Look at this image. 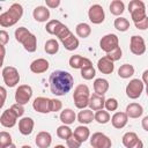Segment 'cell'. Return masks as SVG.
<instances>
[{"mask_svg": "<svg viewBox=\"0 0 148 148\" xmlns=\"http://www.w3.org/2000/svg\"><path fill=\"white\" fill-rule=\"evenodd\" d=\"M10 109L13 110V112H14L17 117H22V116H23V113H24V108H23V105L17 104V103L13 104V105L10 106Z\"/></svg>", "mask_w": 148, "mask_h": 148, "instance_id": "f6af8a7d", "label": "cell"}, {"mask_svg": "<svg viewBox=\"0 0 148 148\" xmlns=\"http://www.w3.org/2000/svg\"><path fill=\"white\" fill-rule=\"evenodd\" d=\"M134 74V67L130 64H124L118 69V75L121 79H128Z\"/></svg>", "mask_w": 148, "mask_h": 148, "instance_id": "1f68e13d", "label": "cell"}, {"mask_svg": "<svg viewBox=\"0 0 148 148\" xmlns=\"http://www.w3.org/2000/svg\"><path fill=\"white\" fill-rule=\"evenodd\" d=\"M61 25V22L59 20H51L46 23L45 30L50 34V35H56V31L58 30V28Z\"/></svg>", "mask_w": 148, "mask_h": 148, "instance_id": "74e56055", "label": "cell"}, {"mask_svg": "<svg viewBox=\"0 0 148 148\" xmlns=\"http://www.w3.org/2000/svg\"><path fill=\"white\" fill-rule=\"evenodd\" d=\"M21 148H31V147H30V146H28V145H24V146H22Z\"/></svg>", "mask_w": 148, "mask_h": 148, "instance_id": "9f6ffc18", "label": "cell"}, {"mask_svg": "<svg viewBox=\"0 0 148 148\" xmlns=\"http://www.w3.org/2000/svg\"><path fill=\"white\" fill-rule=\"evenodd\" d=\"M22 45H23V47H24L25 51H28V52H35L36 49H37V38H36V36L34 34H30L24 39V42L22 43Z\"/></svg>", "mask_w": 148, "mask_h": 148, "instance_id": "f1b7e54d", "label": "cell"}, {"mask_svg": "<svg viewBox=\"0 0 148 148\" xmlns=\"http://www.w3.org/2000/svg\"><path fill=\"white\" fill-rule=\"evenodd\" d=\"M5 148H16V146H15L14 143H12V145H9V146H7V147H5Z\"/></svg>", "mask_w": 148, "mask_h": 148, "instance_id": "db71d44e", "label": "cell"}, {"mask_svg": "<svg viewBox=\"0 0 148 148\" xmlns=\"http://www.w3.org/2000/svg\"><path fill=\"white\" fill-rule=\"evenodd\" d=\"M22 15H23V7L20 3L15 2L9 7V9L7 12H5L0 15V25L2 28L12 27L18 22V20L22 17Z\"/></svg>", "mask_w": 148, "mask_h": 148, "instance_id": "7a4b0ae2", "label": "cell"}, {"mask_svg": "<svg viewBox=\"0 0 148 148\" xmlns=\"http://www.w3.org/2000/svg\"><path fill=\"white\" fill-rule=\"evenodd\" d=\"M131 148H143V142H142V141L139 139V141H138V142H136L134 146H132Z\"/></svg>", "mask_w": 148, "mask_h": 148, "instance_id": "f5cc1de1", "label": "cell"}, {"mask_svg": "<svg viewBox=\"0 0 148 148\" xmlns=\"http://www.w3.org/2000/svg\"><path fill=\"white\" fill-rule=\"evenodd\" d=\"M128 121V117L126 114V112H116L112 117H111V123H112V126L114 128H123L126 126Z\"/></svg>", "mask_w": 148, "mask_h": 148, "instance_id": "44dd1931", "label": "cell"}, {"mask_svg": "<svg viewBox=\"0 0 148 148\" xmlns=\"http://www.w3.org/2000/svg\"><path fill=\"white\" fill-rule=\"evenodd\" d=\"M73 134L76 136V139H77L79 141L84 142V141H87V140L89 139V136H90V131H89V128H88L87 126L81 125V126H77V127L74 130V133H73Z\"/></svg>", "mask_w": 148, "mask_h": 148, "instance_id": "4316f807", "label": "cell"}, {"mask_svg": "<svg viewBox=\"0 0 148 148\" xmlns=\"http://www.w3.org/2000/svg\"><path fill=\"white\" fill-rule=\"evenodd\" d=\"M44 50H45V52H46L47 54H56V53L59 51V43H58L56 39L51 38V39H49V40L45 43Z\"/></svg>", "mask_w": 148, "mask_h": 148, "instance_id": "d6a6232c", "label": "cell"}, {"mask_svg": "<svg viewBox=\"0 0 148 148\" xmlns=\"http://www.w3.org/2000/svg\"><path fill=\"white\" fill-rule=\"evenodd\" d=\"M114 28L118 30V31H126L128 28H130V22L127 18L125 17H118L114 20V23H113Z\"/></svg>", "mask_w": 148, "mask_h": 148, "instance_id": "836d02e7", "label": "cell"}, {"mask_svg": "<svg viewBox=\"0 0 148 148\" xmlns=\"http://www.w3.org/2000/svg\"><path fill=\"white\" fill-rule=\"evenodd\" d=\"M142 82L146 83V86H148V69H146L142 74Z\"/></svg>", "mask_w": 148, "mask_h": 148, "instance_id": "816d5d0a", "label": "cell"}, {"mask_svg": "<svg viewBox=\"0 0 148 148\" xmlns=\"http://www.w3.org/2000/svg\"><path fill=\"white\" fill-rule=\"evenodd\" d=\"M118 46H119V39L114 34H108L103 36L99 40V47L106 53H110Z\"/></svg>", "mask_w": 148, "mask_h": 148, "instance_id": "ba28073f", "label": "cell"}, {"mask_svg": "<svg viewBox=\"0 0 148 148\" xmlns=\"http://www.w3.org/2000/svg\"><path fill=\"white\" fill-rule=\"evenodd\" d=\"M18 117L13 112V110L9 108L7 110H5L0 117V123L3 127H7V128H10L13 126H15L16 124V119Z\"/></svg>", "mask_w": 148, "mask_h": 148, "instance_id": "5bb4252c", "label": "cell"}, {"mask_svg": "<svg viewBox=\"0 0 148 148\" xmlns=\"http://www.w3.org/2000/svg\"><path fill=\"white\" fill-rule=\"evenodd\" d=\"M75 31H76V35H77L79 37H81V38H87V37H89V35L91 34V28H90V25H89L88 23L82 22V23H79V24L76 25Z\"/></svg>", "mask_w": 148, "mask_h": 148, "instance_id": "4dcf8cb0", "label": "cell"}, {"mask_svg": "<svg viewBox=\"0 0 148 148\" xmlns=\"http://www.w3.org/2000/svg\"><path fill=\"white\" fill-rule=\"evenodd\" d=\"M49 83L52 94L56 96H64L73 88L74 79L66 71H54L50 75Z\"/></svg>", "mask_w": 148, "mask_h": 148, "instance_id": "6da1fadb", "label": "cell"}, {"mask_svg": "<svg viewBox=\"0 0 148 148\" xmlns=\"http://www.w3.org/2000/svg\"><path fill=\"white\" fill-rule=\"evenodd\" d=\"M72 134H73V132L68 127V125H61L57 128V135L62 140H67Z\"/></svg>", "mask_w": 148, "mask_h": 148, "instance_id": "d590c367", "label": "cell"}, {"mask_svg": "<svg viewBox=\"0 0 148 148\" xmlns=\"http://www.w3.org/2000/svg\"><path fill=\"white\" fill-rule=\"evenodd\" d=\"M124 10H125V5L121 0H113L110 3V12L112 15L119 16L124 13Z\"/></svg>", "mask_w": 148, "mask_h": 148, "instance_id": "f546056e", "label": "cell"}, {"mask_svg": "<svg viewBox=\"0 0 148 148\" xmlns=\"http://www.w3.org/2000/svg\"><path fill=\"white\" fill-rule=\"evenodd\" d=\"M94 90H95V94L104 96V94L109 90V82H108V80L102 79V77L96 79L94 81Z\"/></svg>", "mask_w": 148, "mask_h": 148, "instance_id": "cb8c5ba5", "label": "cell"}, {"mask_svg": "<svg viewBox=\"0 0 148 148\" xmlns=\"http://www.w3.org/2000/svg\"><path fill=\"white\" fill-rule=\"evenodd\" d=\"M61 108H62L61 101L56 99V98L51 99V112H58V111L61 110Z\"/></svg>", "mask_w": 148, "mask_h": 148, "instance_id": "ee69618b", "label": "cell"}, {"mask_svg": "<svg viewBox=\"0 0 148 148\" xmlns=\"http://www.w3.org/2000/svg\"><path fill=\"white\" fill-rule=\"evenodd\" d=\"M2 79H3V82L7 87L12 88V87H15L18 82H20V74H18V71L13 67V66H6L2 68Z\"/></svg>", "mask_w": 148, "mask_h": 148, "instance_id": "8992f818", "label": "cell"}, {"mask_svg": "<svg viewBox=\"0 0 148 148\" xmlns=\"http://www.w3.org/2000/svg\"><path fill=\"white\" fill-rule=\"evenodd\" d=\"M35 142H36L38 148H49L51 146V142H52V136L49 132L42 131L36 135Z\"/></svg>", "mask_w": 148, "mask_h": 148, "instance_id": "d6986e66", "label": "cell"}, {"mask_svg": "<svg viewBox=\"0 0 148 148\" xmlns=\"http://www.w3.org/2000/svg\"><path fill=\"white\" fill-rule=\"evenodd\" d=\"M141 125H142V128H143L146 132H148V116L143 117V119L141 120Z\"/></svg>", "mask_w": 148, "mask_h": 148, "instance_id": "681fc988", "label": "cell"}, {"mask_svg": "<svg viewBox=\"0 0 148 148\" xmlns=\"http://www.w3.org/2000/svg\"><path fill=\"white\" fill-rule=\"evenodd\" d=\"M56 36L59 38V40L62 43L64 47L68 51H74L79 47V39L72 34V31L61 23V25L56 31Z\"/></svg>", "mask_w": 148, "mask_h": 148, "instance_id": "3957f363", "label": "cell"}, {"mask_svg": "<svg viewBox=\"0 0 148 148\" xmlns=\"http://www.w3.org/2000/svg\"><path fill=\"white\" fill-rule=\"evenodd\" d=\"M96 75V71L92 66H89V67H86L83 69H81V76L84 79V80H91L94 79Z\"/></svg>", "mask_w": 148, "mask_h": 148, "instance_id": "f35d334b", "label": "cell"}, {"mask_svg": "<svg viewBox=\"0 0 148 148\" xmlns=\"http://www.w3.org/2000/svg\"><path fill=\"white\" fill-rule=\"evenodd\" d=\"M121 54H123V52H121V49L118 46L117 49H114L113 51H111L110 53H106V57L111 60V61H117V60H119L120 58H121Z\"/></svg>", "mask_w": 148, "mask_h": 148, "instance_id": "b9f144b4", "label": "cell"}, {"mask_svg": "<svg viewBox=\"0 0 148 148\" xmlns=\"http://www.w3.org/2000/svg\"><path fill=\"white\" fill-rule=\"evenodd\" d=\"M76 114L72 109H65L60 113V120L64 123V125H71L75 121Z\"/></svg>", "mask_w": 148, "mask_h": 148, "instance_id": "484cf974", "label": "cell"}, {"mask_svg": "<svg viewBox=\"0 0 148 148\" xmlns=\"http://www.w3.org/2000/svg\"><path fill=\"white\" fill-rule=\"evenodd\" d=\"M9 145H12V136H10V134L8 132L2 131L0 133V147L5 148V147H7Z\"/></svg>", "mask_w": 148, "mask_h": 148, "instance_id": "ab89813d", "label": "cell"}, {"mask_svg": "<svg viewBox=\"0 0 148 148\" xmlns=\"http://www.w3.org/2000/svg\"><path fill=\"white\" fill-rule=\"evenodd\" d=\"M130 50L135 56H141L146 52V44L141 36L133 35L130 40Z\"/></svg>", "mask_w": 148, "mask_h": 148, "instance_id": "7c38bea8", "label": "cell"}, {"mask_svg": "<svg viewBox=\"0 0 148 148\" xmlns=\"http://www.w3.org/2000/svg\"><path fill=\"white\" fill-rule=\"evenodd\" d=\"M73 99L74 104L77 109H86L89 105V99H90V91L87 84H79L75 87L74 92H73Z\"/></svg>", "mask_w": 148, "mask_h": 148, "instance_id": "277c9868", "label": "cell"}, {"mask_svg": "<svg viewBox=\"0 0 148 148\" xmlns=\"http://www.w3.org/2000/svg\"><path fill=\"white\" fill-rule=\"evenodd\" d=\"M143 82L139 79H133L126 86V95L131 99H136L141 96L143 91Z\"/></svg>", "mask_w": 148, "mask_h": 148, "instance_id": "52a82bcc", "label": "cell"}, {"mask_svg": "<svg viewBox=\"0 0 148 148\" xmlns=\"http://www.w3.org/2000/svg\"><path fill=\"white\" fill-rule=\"evenodd\" d=\"M31 32L27 29V28H24V27H20V28H17L16 30H15V39L18 42V43H23L24 42V39L30 35Z\"/></svg>", "mask_w": 148, "mask_h": 148, "instance_id": "e575fe53", "label": "cell"}, {"mask_svg": "<svg viewBox=\"0 0 148 148\" xmlns=\"http://www.w3.org/2000/svg\"><path fill=\"white\" fill-rule=\"evenodd\" d=\"M69 66L74 69H83L86 67L92 66V64L88 58H83L79 54H75L69 58Z\"/></svg>", "mask_w": 148, "mask_h": 148, "instance_id": "9a60e30c", "label": "cell"}, {"mask_svg": "<svg viewBox=\"0 0 148 148\" xmlns=\"http://www.w3.org/2000/svg\"><path fill=\"white\" fill-rule=\"evenodd\" d=\"M121 141H123V145L126 147V148H131L132 146H134L138 141H139V136L136 135V133L134 132H127L123 135L121 138Z\"/></svg>", "mask_w": 148, "mask_h": 148, "instance_id": "83f0119b", "label": "cell"}, {"mask_svg": "<svg viewBox=\"0 0 148 148\" xmlns=\"http://www.w3.org/2000/svg\"><path fill=\"white\" fill-rule=\"evenodd\" d=\"M95 120L98 123V124H106L110 121V114L108 111H104V110H98L96 111L95 113Z\"/></svg>", "mask_w": 148, "mask_h": 148, "instance_id": "8d00e7d4", "label": "cell"}, {"mask_svg": "<svg viewBox=\"0 0 148 148\" xmlns=\"http://www.w3.org/2000/svg\"><path fill=\"white\" fill-rule=\"evenodd\" d=\"M32 108L39 113H49L51 112V98L43 96L36 97L32 102Z\"/></svg>", "mask_w": 148, "mask_h": 148, "instance_id": "4fadbf2b", "label": "cell"}, {"mask_svg": "<svg viewBox=\"0 0 148 148\" xmlns=\"http://www.w3.org/2000/svg\"><path fill=\"white\" fill-rule=\"evenodd\" d=\"M97 68L102 74H111L114 71V65H113V61H111L105 56L97 61Z\"/></svg>", "mask_w": 148, "mask_h": 148, "instance_id": "ac0fdd59", "label": "cell"}, {"mask_svg": "<svg viewBox=\"0 0 148 148\" xmlns=\"http://www.w3.org/2000/svg\"><path fill=\"white\" fill-rule=\"evenodd\" d=\"M34 126H35L34 119L30 118V117H23L21 120H18V131L23 135L31 134V132L34 130Z\"/></svg>", "mask_w": 148, "mask_h": 148, "instance_id": "2e32d148", "label": "cell"}, {"mask_svg": "<svg viewBox=\"0 0 148 148\" xmlns=\"http://www.w3.org/2000/svg\"><path fill=\"white\" fill-rule=\"evenodd\" d=\"M45 3L49 8H57L60 5V0H45Z\"/></svg>", "mask_w": 148, "mask_h": 148, "instance_id": "c3c4849f", "label": "cell"}, {"mask_svg": "<svg viewBox=\"0 0 148 148\" xmlns=\"http://www.w3.org/2000/svg\"><path fill=\"white\" fill-rule=\"evenodd\" d=\"M8 40H9V35H8V32L5 31V30H1V31H0V43H1V45L5 46V45L8 43Z\"/></svg>", "mask_w": 148, "mask_h": 148, "instance_id": "bcb514c9", "label": "cell"}, {"mask_svg": "<svg viewBox=\"0 0 148 148\" xmlns=\"http://www.w3.org/2000/svg\"><path fill=\"white\" fill-rule=\"evenodd\" d=\"M88 106L92 111L103 110V108L105 106V98H104V96H101V95H97V94L90 95V99H89V105Z\"/></svg>", "mask_w": 148, "mask_h": 148, "instance_id": "ffe728a7", "label": "cell"}, {"mask_svg": "<svg viewBox=\"0 0 148 148\" xmlns=\"http://www.w3.org/2000/svg\"><path fill=\"white\" fill-rule=\"evenodd\" d=\"M49 61L44 58H38L30 64V71L36 74H42L49 69Z\"/></svg>", "mask_w": 148, "mask_h": 148, "instance_id": "e0dca14e", "label": "cell"}, {"mask_svg": "<svg viewBox=\"0 0 148 148\" xmlns=\"http://www.w3.org/2000/svg\"><path fill=\"white\" fill-rule=\"evenodd\" d=\"M54 148H66V147H65V146H62V145H57Z\"/></svg>", "mask_w": 148, "mask_h": 148, "instance_id": "11a10c76", "label": "cell"}, {"mask_svg": "<svg viewBox=\"0 0 148 148\" xmlns=\"http://www.w3.org/2000/svg\"><path fill=\"white\" fill-rule=\"evenodd\" d=\"M105 109L108 111H116L118 109V101L112 97L105 99Z\"/></svg>", "mask_w": 148, "mask_h": 148, "instance_id": "7bdbcfd3", "label": "cell"}, {"mask_svg": "<svg viewBox=\"0 0 148 148\" xmlns=\"http://www.w3.org/2000/svg\"><path fill=\"white\" fill-rule=\"evenodd\" d=\"M66 143H67V148H80L81 145H82V142L79 141L74 134H72V135L66 140Z\"/></svg>", "mask_w": 148, "mask_h": 148, "instance_id": "60d3db41", "label": "cell"}, {"mask_svg": "<svg viewBox=\"0 0 148 148\" xmlns=\"http://www.w3.org/2000/svg\"><path fill=\"white\" fill-rule=\"evenodd\" d=\"M94 119H95V114H94L92 110L83 109V110H82V111H80V112H79V114H77V121H80V123H81V124H83V125L90 124Z\"/></svg>", "mask_w": 148, "mask_h": 148, "instance_id": "d4e9b609", "label": "cell"}, {"mask_svg": "<svg viewBox=\"0 0 148 148\" xmlns=\"http://www.w3.org/2000/svg\"><path fill=\"white\" fill-rule=\"evenodd\" d=\"M88 17H89L90 22H92L94 24H101L105 18L103 7L98 3L92 5L88 10Z\"/></svg>", "mask_w": 148, "mask_h": 148, "instance_id": "8fae6325", "label": "cell"}, {"mask_svg": "<svg viewBox=\"0 0 148 148\" xmlns=\"http://www.w3.org/2000/svg\"><path fill=\"white\" fill-rule=\"evenodd\" d=\"M146 94H147V96H148V86L146 87Z\"/></svg>", "mask_w": 148, "mask_h": 148, "instance_id": "6f0895ef", "label": "cell"}, {"mask_svg": "<svg viewBox=\"0 0 148 148\" xmlns=\"http://www.w3.org/2000/svg\"><path fill=\"white\" fill-rule=\"evenodd\" d=\"M32 16L37 22H46L50 17V10L47 9V7L38 6L34 9Z\"/></svg>", "mask_w": 148, "mask_h": 148, "instance_id": "7402d4cb", "label": "cell"}, {"mask_svg": "<svg viewBox=\"0 0 148 148\" xmlns=\"http://www.w3.org/2000/svg\"><path fill=\"white\" fill-rule=\"evenodd\" d=\"M90 145L92 148H111V139L104 133L96 132L90 138Z\"/></svg>", "mask_w": 148, "mask_h": 148, "instance_id": "30bf717a", "label": "cell"}, {"mask_svg": "<svg viewBox=\"0 0 148 148\" xmlns=\"http://www.w3.org/2000/svg\"><path fill=\"white\" fill-rule=\"evenodd\" d=\"M0 91H1V95H2V99H1V104H0V106H2V105L5 104V102H6V95H7L6 92H7V91H6V89H5L3 87L0 88Z\"/></svg>", "mask_w": 148, "mask_h": 148, "instance_id": "f907efd6", "label": "cell"}, {"mask_svg": "<svg viewBox=\"0 0 148 148\" xmlns=\"http://www.w3.org/2000/svg\"><path fill=\"white\" fill-rule=\"evenodd\" d=\"M32 96V88L28 84H21L17 87L15 91V101L17 104L24 105L27 104Z\"/></svg>", "mask_w": 148, "mask_h": 148, "instance_id": "9c48e42d", "label": "cell"}, {"mask_svg": "<svg viewBox=\"0 0 148 148\" xmlns=\"http://www.w3.org/2000/svg\"><path fill=\"white\" fill-rule=\"evenodd\" d=\"M128 12L134 23H138L146 18V6L141 0H132L128 3Z\"/></svg>", "mask_w": 148, "mask_h": 148, "instance_id": "5b68a950", "label": "cell"}, {"mask_svg": "<svg viewBox=\"0 0 148 148\" xmlns=\"http://www.w3.org/2000/svg\"><path fill=\"white\" fill-rule=\"evenodd\" d=\"M134 24H135V28H136V29L146 30V29H148V17H146V18H143L142 21H140V22H138V23H134Z\"/></svg>", "mask_w": 148, "mask_h": 148, "instance_id": "7dc6e473", "label": "cell"}, {"mask_svg": "<svg viewBox=\"0 0 148 148\" xmlns=\"http://www.w3.org/2000/svg\"><path fill=\"white\" fill-rule=\"evenodd\" d=\"M143 113V108L139 103H131L126 106V114L128 118H139Z\"/></svg>", "mask_w": 148, "mask_h": 148, "instance_id": "603a6c76", "label": "cell"}]
</instances>
